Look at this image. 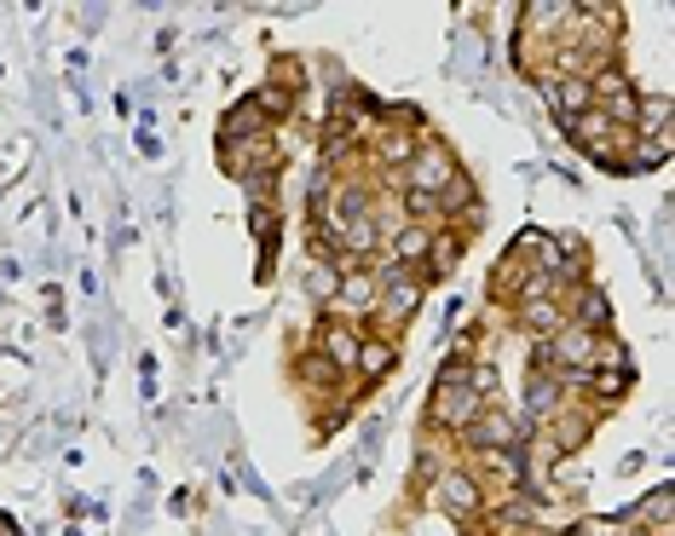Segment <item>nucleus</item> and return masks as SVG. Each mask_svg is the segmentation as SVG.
<instances>
[{"instance_id": "obj_6", "label": "nucleus", "mask_w": 675, "mask_h": 536, "mask_svg": "<svg viewBox=\"0 0 675 536\" xmlns=\"http://www.w3.org/2000/svg\"><path fill=\"white\" fill-rule=\"evenodd\" d=\"M393 369H399V341H393V335H381V329H364V346H358V364H353L358 393L381 386L387 376H393Z\"/></svg>"}, {"instance_id": "obj_1", "label": "nucleus", "mask_w": 675, "mask_h": 536, "mask_svg": "<svg viewBox=\"0 0 675 536\" xmlns=\"http://www.w3.org/2000/svg\"><path fill=\"white\" fill-rule=\"evenodd\" d=\"M462 174V162H457V151L439 139V133H422V144H416V156L404 162V174H399V191L404 196H445V184Z\"/></svg>"}, {"instance_id": "obj_12", "label": "nucleus", "mask_w": 675, "mask_h": 536, "mask_svg": "<svg viewBox=\"0 0 675 536\" xmlns=\"http://www.w3.org/2000/svg\"><path fill=\"white\" fill-rule=\"evenodd\" d=\"M289 381L312 386V393H335V386L353 381V376H341V369H335L330 358H318V353H295V358H289Z\"/></svg>"}, {"instance_id": "obj_18", "label": "nucleus", "mask_w": 675, "mask_h": 536, "mask_svg": "<svg viewBox=\"0 0 675 536\" xmlns=\"http://www.w3.org/2000/svg\"><path fill=\"white\" fill-rule=\"evenodd\" d=\"M497 386H502V369L485 364V358H474V369H467V393H474L479 404H497Z\"/></svg>"}, {"instance_id": "obj_15", "label": "nucleus", "mask_w": 675, "mask_h": 536, "mask_svg": "<svg viewBox=\"0 0 675 536\" xmlns=\"http://www.w3.org/2000/svg\"><path fill=\"white\" fill-rule=\"evenodd\" d=\"M254 133H265V116H260L254 98H242V105L225 110V121H220V139H214V144H237V139H254Z\"/></svg>"}, {"instance_id": "obj_16", "label": "nucleus", "mask_w": 675, "mask_h": 536, "mask_svg": "<svg viewBox=\"0 0 675 536\" xmlns=\"http://www.w3.org/2000/svg\"><path fill=\"white\" fill-rule=\"evenodd\" d=\"M254 105H260V116H265V128H272V121H289L295 110H300V93H289V87H277V81H265L260 93H249Z\"/></svg>"}, {"instance_id": "obj_7", "label": "nucleus", "mask_w": 675, "mask_h": 536, "mask_svg": "<svg viewBox=\"0 0 675 536\" xmlns=\"http://www.w3.org/2000/svg\"><path fill=\"white\" fill-rule=\"evenodd\" d=\"M571 17H578V7H571V0H525V7H520V35L543 40V47H555V40L571 29Z\"/></svg>"}, {"instance_id": "obj_11", "label": "nucleus", "mask_w": 675, "mask_h": 536, "mask_svg": "<svg viewBox=\"0 0 675 536\" xmlns=\"http://www.w3.org/2000/svg\"><path fill=\"white\" fill-rule=\"evenodd\" d=\"M595 346H601V335H589V329H578V323H566L560 335H548L555 369H595Z\"/></svg>"}, {"instance_id": "obj_3", "label": "nucleus", "mask_w": 675, "mask_h": 536, "mask_svg": "<svg viewBox=\"0 0 675 536\" xmlns=\"http://www.w3.org/2000/svg\"><path fill=\"white\" fill-rule=\"evenodd\" d=\"M525 432H531V427H525V421H514L502 404H485L479 416L457 432V439H462L467 456H479V450H520V444H525Z\"/></svg>"}, {"instance_id": "obj_14", "label": "nucleus", "mask_w": 675, "mask_h": 536, "mask_svg": "<svg viewBox=\"0 0 675 536\" xmlns=\"http://www.w3.org/2000/svg\"><path fill=\"white\" fill-rule=\"evenodd\" d=\"M531 283V272H525V260L520 254H502V265H490V300H502V306H514L520 300V288Z\"/></svg>"}, {"instance_id": "obj_2", "label": "nucleus", "mask_w": 675, "mask_h": 536, "mask_svg": "<svg viewBox=\"0 0 675 536\" xmlns=\"http://www.w3.org/2000/svg\"><path fill=\"white\" fill-rule=\"evenodd\" d=\"M427 508L445 513V520L474 525V520H485V485L467 467H445L439 479H434V490H427Z\"/></svg>"}, {"instance_id": "obj_4", "label": "nucleus", "mask_w": 675, "mask_h": 536, "mask_svg": "<svg viewBox=\"0 0 675 536\" xmlns=\"http://www.w3.org/2000/svg\"><path fill=\"white\" fill-rule=\"evenodd\" d=\"M376 295H381V283H376L370 265H358V272H341V283H335V300H330V318L370 329V318H376Z\"/></svg>"}, {"instance_id": "obj_5", "label": "nucleus", "mask_w": 675, "mask_h": 536, "mask_svg": "<svg viewBox=\"0 0 675 536\" xmlns=\"http://www.w3.org/2000/svg\"><path fill=\"white\" fill-rule=\"evenodd\" d=\"M358 346H364V329L358 323H341V318H330L323 312V323H318V335H312V353L318 358H330L341 376H353V364H358Z\"/></svg>"}, {"instance_id": "obj_9", "label": "nucleus", "mask_w": 675, "mask_h": 536, "mask_svg": "<svg viewBox=\"0 0 675 536\" xmlns=\"http://www.w3.org/2000/svg\"><path fill=\"white\" fill-rule=\"evenodd\" d=\"M629 393H636V369H589L583 404H595V416H612Z\"/></svg>"}, {"instance_id": "obj_17", "label": "nucleus", "mask_w": 675, "mask_h": 536, "mask_svg": "<svg viewBox=\"0 0 675 536\" xmlns=\"http://www.w3.org/2000/svg\"><path fill=\"white\" fill-rule=\"evenodd\" d=\"M624 162H629V174H652V168H664V162H670V139H636Z\"/></svg>"}, {"instance_id": "obj_13", "label": "nucleus", "mask_w": 675, "mask_h": 536, "mask_svg": "<svg viewBox=\"0 0 675 536\" xmlns=\"http://www.w3.org/2000/svg\"><path fill=\"white\" fill-rule=\"evenodd\" d=\"M335 283H341V265H335V260H323V254H306V272H300L306 300L330 312V300H335Z\"/></svg>"}, {"instance_id": "obj_8", "label": "nucleus", "mask_w": 675, "mask_h": 536, "mask_svg": "<svg viewBox=\"0 0 675 536\" xmlns=\"http://www.w3.org/2000/svg\"><path fill=\"white\" fill-rule=\"evenodd\" d=\"M566 404L571 398L560 393L555 369H531V376H525V427H548Z\"/></svg>"}, {"instance_id": "obj_10", "label": "nucleus", "mask_w": 675, "mask_h": 536, "mask_svg": "<svg viewBox=\"0 0 675 536\" xmlns=\"http://www.w3.org/2000/svg\"><path fill=\"white\" fill-rule=\"evenodd\" d=\"M462 254H467V231H457V225H439V231H434V249H427V265H422L427 288L445 283L450 272H457Z\"/></svg>"}]
</instances>
